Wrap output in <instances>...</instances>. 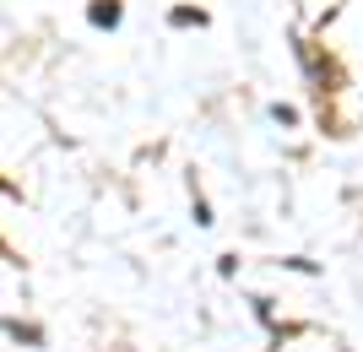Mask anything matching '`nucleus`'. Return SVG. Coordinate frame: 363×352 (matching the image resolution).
<instances>
[{
    "label": "nucleus",
    "mask_w": 363,
    "mask_h": 352,
    "mask_svg": "<svg viewBox=\"0 0 363 352\" xmlns=\"http://www.w3.org/2000/svg\"><path fill=\"white\" fill-rule=\"evenodd\" d=\"M92 22H98V27H114V22H120V5H114V0H98V5H92Z\"/></svg>",
    "instance_id": "f257e3e1"
}]
</instances>
